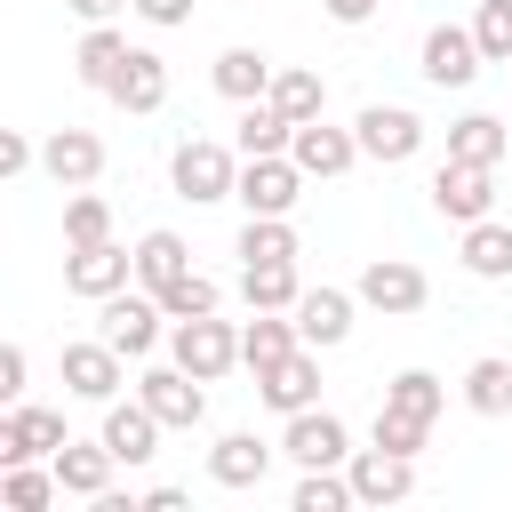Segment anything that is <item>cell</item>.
<instances>
[{"label":"cell","mask_w":512,"mask_h":512,"mask_svg":"<svg viewBox=\"0 0 512 512\" xmlns=\"http://www.w3.org/2000/svg\"><path fill=\"white\" fill-rule=\"evenodd\" d=\"M464 272L472 280H512V224H496V216L464 224Z\"/></svg>","instance_id":"83f0119b"},{"label":"cell","mask_w":512,"mask_h":512,"mask_svg":"<svg viewBox=\"0 0 512 512\" xmlns=\"http://www.w3.org/2000/svg\"><path fill=\"white\" fill-rule=\"evenodd\" d=\"M352 312H360L352 288H304V296H296V336H304L312 352H336V344L352 336Z\"/></svg>","instance_id":"2e32d148"},{"label":"cell","mask_w":512,"mask_h":512,"mask_svg":"<svg viewBox=\"0 0 512 512\" xmlns=\"http://www.w3.org/2000/svg\"><path fill=\"white\" fill-rule=\"evenodd\" d=\"M256 392H264V408H280V416H296V408H320V352H312V344H296L288 360L256 368Z\"/></svg>","instance_id":"5bb4252c"},{"label":"cell","mask_w":512,"mask_h":512,"mask_svg":"<svg viewBox=\"0 0 512 512\" xmlns=\"http://www.w3.org/2000/svg\"><path fill=\"white\" fill-rule=\"evenodd\" d=\"M64 8H72L80 24H112V16H120V8H136V0H64Z\"/></svg>","instance_id":"ee69618b"},{"label":"cell","mask_w":512,"mask_h":512,"mask_svg":"<svg viewBox=\"0 0 512 512\" xmlns=\"http://www.w3.org/2000/svg\"><path fill=\"white\" fill-rule=\"evenodd\" d=\"M136 400H144V408H152L168 432H192V424L208 416L200 376H192V368H176V360H168V368H144V376H136Z\"/></svg>","instance_id":"9c48e42d"},{"label":"cell","mask_w":512,"mask_h":512,"mask_svg":"<svg viewBox=\"0 0 512 512\" xmlns=\"http://www.w3.org/2000/svg\"><path fill=\"white\" fill-rule=\"evenodd\" d=\"M352 496L360 504H400L416 496V456H392V448H352Z\"/></svg>","instance_id":"ac0fdd59"},{"label":"cell","mask_w":512,"mask_h":512,"mask_svg":"<svg viewBox=\"0 0 512 512\" xmlns=\"http://www.w3.org/2000/svg\"><path fill=\"white\" fill-rule=\"evenodd\" d=\"M0 400H24V344H0Z\"/></svg>","instance_id":"b9f144b4"},{"label":"cell","mask_w":512,"mask_h":512,"mask_svg":"<svg viewBox=\"0 0 512 512\" xmlns=\"http://www.w3.org/2000/svg\"><path fill=\"white\" fill-rule=\"evenodd\" d=\"M472 40H480V56H488V64H512V0H480Z\"/></svg>","instance_id":"ab89813d"},{"label":"cell","mask_w":512,"mask_h":512,"mask_svg":"<svg viewBox=\"0 0 512 512\" xmlns=\"http://www.w3.org/2000/svg\"><path fill=\"white\" fill-rule=\"evenodd\" d=\"M504 120L496 112H464V120H448V160H480V168H496L504 160Z\"/></svg>","instance_id":"f546056e"},{"label":"cell","mask_w":512,"mask_h":512,"mask_svg":"<svg viewBox=\"0 0 512 512\" xmlns=\"http://www.w3.org/2000/svg\"><path fill=\"white\" fill-rule=\"evenodd\" d=\"M96 240H112V208L80 184V192L64 200V248H96Z\"/></svg>","instance_id":"8d00e7d4"},{"label":"cell","mask_w":512,"mask_h":512,"mask_svg":"<svg viewBox=\"0 0 512 512\" xmlns=\"http://www.w3.org/2000/svg\"><path fill=\"white\" fill-rule=\"evenodd\" d=\"M48 464H56L64 496H88V504H96V496H112V464H120V456H112L104 440H64Z\"/></svg>","instance_id":"44dd1931"},{"label":"cell","mask_w":512,"mask_h":512,"mask_svg":"<svg viewBox=\"0 0 512 512\" xmlns=\"http://www.w3.org/2000/svg\"><path fill=\"white\" fill-rule=\"evenodd\" d=\"M280 456H296L304 472H312V464H352V432H344V416H328V408H296L288 432H280Z\"/></svg>","instance_id":"4fadbf2b"},{"label":"cell","mask_w":512,"mask_h":512,"mask_svg":"<svg viewBox=\"0 0 512 512\" xmlns=\"http://www.w3.org/2000/svg\"><path fill=\"white\" fill-rule=\"evenodd\" d=\"M128 32L120 24H88L80 32V48H72V72H80V88H96V96H112V80H120V64H128Z\"/></svg>","instance_id":"d6986e66"},{"label":"cell","mask_w":512,"mask_h":512,"mask_svg":"<svg viewBox=\"0 0 512 512\" xmlns=\"http://www.w3.org/2000/svg\"><path fill=\"white\" fill-rule=\"evenodd\" d=\"M168 184H176V200H192V208H208V200H232V184H240V144L184 136V144L168 152Z\"/></svg>","instance_id":"6da1fadb"},{"label":"cell","mask_w":512,"mask_h":512,"mask_svg":"<svg viewBox=\"0 0 512 512\" xmlns=\"http://www.w3.org/2000/svg\"><path fill=\"white\" fill-rule=\"evenodd\" d=\"M296 296H304L296 264H240V304L248 312H296Z\"/></svg>","instance_id":"4316f807"},{"label":"cell","mask_w":512,"mask_h":512,"mask_svg":"<svg viewBox=\"0 0 512 512\" xmlns=\"http://www.w3.org/2000/svg\"><path fill=\"white\" fill-rule=\"evenodd\" d=\"M480 40H472V24H432L424 32V48H416V72L432 80V88H472L480 80Z\"/></svg>","instance_id":"8992f818"},{"label":"cell","mask_w":512,"mask_h":512,"mask_svg":"<svg viewBox=\"0 0 512 512\" xmlns=\"http://www.w3.org/2000/svg\"><path fill=\"white\" fill-rule=\"evenodd\" d=\"M112 104H120V112H160V104H168V64H160L152 48H128V64H120V80H112Z\"/></svg>","instance_id":"cb8c5ba5"},{"label":"cell","mask_w":512,"mask_h":512,"mask_svg":"<svg viewBox=\"0 0 512 512\" xmlns=\"http://www.w3.org/2000/svg\"><path fill=\"white\" fill-rule=\"evenodd\" d=\"M272 72H280V64H272L264 48H224V56L208 64V80H216L224 104H256V96H272Z\"/></svg>","instance_id":"7402d4cb"},{"label":"cell","mask_w":512,"mask_h":512,"mask_svg":"<svg viewBox=\"0 0 512 512\" xmlns=\"http://www.w3.org/2000/svg\"><path fill=\"white\" fill-rule=\"evenodd\" d=\"M32 160H40V144H32L24 128H0V176H24Z\"/></svg>","instance_id":"60d3db41"},{"label":"cell","mask_w":512,"mask_h":512,"mask_svg":"<svg viewBox=\"0 0 512 512\" xmlns=\"http://www.w3.org/2000/svg\"><path fill=\"white\" fill-rule=\"evenodd\" d=\"M184 272H192V248H184L176 232H144V240H136V280H144L152 296H160L168 280H184Z\"/></svg>","instance_id":"1f68e13d"},{"label":"cell","mask_w":512,"mask_h":512,"mask_svg":"<svg viewBox=\"0 0 512 512\" xmlns=\"http://www.w3.org/2000/svg\"><path fill=\"white\" fill-rule=\"evenodd\" d=\"M40 168H48L64 192H80V184H96V176H104V144H96L88 128H56V136L40 144Z\"/></svg>","instance_id":"ffe728a7"},{"label":"cell","mask_w":512,"mask_h":512,"mask_svg":"<svg viewBox=\"0 0 512 512\" xmlns=\"http://www.w3.org/2000/svg\"><path fill=\"white\" fill-rule=\"evenodd\" d=\"M264 472H272V448H264L256 432H224V440L208 448V480H216V488H264Z\"/></svg>","instance_id":"603a6c76"},{"label":"cell","mask_w":512,"mask_h":512,"mask_svg":"<svg viewBox=\"0 0 512 512\" xmlns=\"http://www.w3.org/2000/svg\"><path fill=\"white\" fill-rule=\"evenodd\" d=\"M320 8H328V16H336V24H368V16H376V8H384V0H320Z\"/></svg>","instance_id":"f6af8a7d"},{"label":"cell","mask_w":512,"mask_h":512,"mask_svg":"<svg viewBox=\"0 0 512 512\" xmlns=\"http://www.w3.org/2000/svg\"><path fill=\"white\" fill-rule=\"evenodd\" d=\"M240 264H296V224L288 216H248L240 224Z\"/></svg>","instance_id":"d590c367"},{"label":"cell","mask_w":512,"mask_h":512,"mask_svg":"<svg viewBox=\"0 0 512 512\" xmlns=\"http://www.w3.org/2000/svg\"><path fill=\"white\" fill-rule=\"evenodd\" d=\"M240 160H272V152H288L296 144V120L272 104V96H256V104H240Z\"/></svg>","instance_id":"d4e9b609"},{"label":"cell","mask_w":512,"mask_h":512,"mask_svg":"<svg viewBox=\"0 0 512 512\" xmlns=\"http://www.w3.org/2000/svg\"><path fill=\"white\" fill-rule=\"evenodd\" d=\"M376 448L424 456V448H432V424H424V416H400V408H376Z\"/></svg>","instance_id":"f35d334b"},{"label":"cell","mask_w":512,"mask_h":512,"mask_svg":"<svg viewBox=\"0 0 512 512\" xmlns=\"http://www.w3.org/2000/svg\"><path fill=\"white\" fill-rule=\"evenodd\" d=\"M56 496H64L56 464H0V504L8 512H48Z\"/></svg>","instance_id":"4dcf8cb0"},{"label":"cell","mask_w":512,"mask_h":512,"mask_svg":"<svg viewBox=\"0 0 512 512\" xmlns=\"http://www.w3.org/2000/svg\"><path fill=\"white\" fill-rule=\"evenodd\" d=\"M160 320H168V312H160V296H152V288H144V296H128V288H120V296H104V304H96V336H104L112 352H128V360H144V352L160 344Z\"/></svg>","instance_id":"5b68a950"},{"label":"cell","mask_w":512,"mask_h":512,"mask_svg":"<svg viewBox=\"0 0 512 512\" xmlns=\"http://www.w3.org/2000/svg\"><path fill=\"white\" fill-rule=\"evenodd\" d=\"M216 304H224V288H216L208 272H184V280L160 288V312H168V320H200V312H216Z\"/></svg>","instance_id":"74e56055"},{"label":"cell","mask_w":512,"mask_h":512,"mask_svg":"<svg viewBox=\"0 0 512 512\" xmlns=\"http://www.w3.org/2000/svg\"><path fill=\"white\" fill-rule=\"evenodd\" d=\"M160 432H168V424H160L144 400H104V432H96V440H104L120 464H152V456H160Z\"/></svg>","instance_id":"e0dca14e"},{"label":"cell","mask_w":512,"mask_h":512,"mask_svg":"<svg viewBox=\"0 0 512 512\" xmlns=\"http://www.w3.org/2000/svg\"><path fill=\"white\" fill-rule=\"evenodd\" d=\"M432 208H440L448 224H480V216L496 208V168H480V160H440V168H432Z\"/></svg>","instance_id":"52a82bcc"},{"label":"cell","mask_w":512,"mask_h":512,"mask_svg":"<svg viewBox=\"0 0 512 512\" xmlns=\"http://www.w3.org/2000/svg\"><path fill=\"white\" fill-rule=\"evenodd\" d=\"M168 360L192 368L200 384H216L224 368H240V328L216 320V312H200V320H168Z\"/></svg>","instance_id":"7a4b0ae2"},{"label":"cell","mask_w":512,"mask_h":512,"mask_svg":"<svg viewBox=\"0 0 512 512\" xmlns=\"http://www.w3.org/2000/svg\"><path fill=\"white\" fill-rule=\"evenodd\" d=\"M272 104L304 128V120H320V112H328V80H320L312 64H280V72H272Z\"/></svg>","instance_id":"f1b7e54d"},{"label":"cell","mask_w":512,"mask_h":512,"mask_svg":"<svg viewBox=\"0 0 512 512\" xmlns=\"http://www.w3.org/2000/svg\"><path fill=\"white\" fill-rule=\"evenodd\" d=\"M384 408H400V416H424V424H440V408H448V384H440L432 368H400V376L384 384Z\"/></svg>","instance_id":"d6a6232c"},{"label":"cell","mask_w":512,"mask_h":512,"mask_svg":"<svg viewBox=\"0 0 512 512\" xmlns=\"http://www.w3.org/2000/svg\"><path fill=\"white\" fill-rule=\"evenodd\" d=\"M128 280H136V248H120V240H96V248H72V256H64V288L88 296V304L120 296Z\"/></svg>","instance_id":"8fae6325"},{"label":"cell","mask_w":512,"mask_h":512,"mask_svg":"<svg viewBox=\"0 0 512 512\" xmlns=\"http://www.w3.org/2000/svg\"><path fill=\"white\" fill-rule=\"evenodd\" d=\"M304 336H296V312H248V328H240V368H272V360H288Z\"/></svg>","instance_id":"484cf974"},{"label":"cell","mask_w":512,"mask_h":512,"mask_svg":"<svg viewBox=\"0 0 512 512\" xmlns=\"http://www.w3.org/2000/svg\"><path fill=\"white\" fill-rule=\"evenodd\" d=\"M288 160H296L304 176H344V168H352V160H368V152H360V128H328V112H320V120H304V128H296Z\"/></svg>","instance_id":"9a60e30c"},{"label":"cell","mask_w":512,"mask_h":512,"mask_svg":"<svg viewBox=\"0 0 512 512\" xmlns=\"http://www.w3.org/2000/svg\"><path fill=\"white\" fill-rule=\"evenodd\" d=\"M344 504H360L352 496V472L344 464H312L296 488H288V512H344Z\"/></svg>","instance_id":"836d02e7"},{"label":"cell","mask_w":512,"mask_h":512,"mask_svg":"<svg viewBox=\"0 0 512 512\" xmlns=\"http://www.w3.org/2000/svg\"><path fill=\"white\" fill-rule=\"evenodd\" d=\"M464 408L472 416H512V360H496V352L472 360L464 368Z\"/></svg>","instance_id":"e575fe53"},{"label":"cell","mask_w":512,"mask_h":512,"mask_svg":"<svg viewBox=\"0 0 512 512\" xmlns=\"http://www.w3.org/2000/svg\"><path fill=\"white\" fill-rule=\"evenodd\" d=\"M56 368H64V392H72V400H96V408H104V400H120V384H128V352H112L104 336L64 344V360H56Z\"/></svg>","instance_id":"ba28073f"},{"label":"cell","mask_w":512,"mask_h":512,"mask_svg":"<svg viewBox=\"0 0 512 512\" xmlns=\"http://www.w3.org/2000/svg\"><path fill=\"white\" fill-rule=\"evenodd\" d=\"M360 152L368 160H384V168H400V160H416L424 152V120L408 112V104H360Z\"/></svg>","instance_id":"30bf717a"},{"label":"cell","mask_w":512,"mask_h":512,"mask_svg":"<svg viewBox=\"0 0 512 512\" xmlns=\"http://www.w3.org/2000/svg\"><path fill=\"white\" fill-rule=\"evenodd\" d=\"M64 440H72V432H64V416H56V408L16 400V408L0 416V464H48Z\"/></svg>","instance_id":"7c38bea8"},{"label":"cell","mask_w":512,"mask_h":512,"mask_svg":"<svg viewBox=\"0 0 512 512\" xmlns=\"http://www.w3.org/2000/svg\"><path fill=\"white\" fill-rule=\"evenodd\" d=\"M304 168L288 160V152H272V160H240V184H232V200L248 208V216H288L296 200H304Z\"/></svg>","instance_id":"277c9868"},{"label":"cell","mask_w":512,"mask_h":512,"mask_svg":"<svg viewBox=\"0 0 512 512\" xmlns=\"http://www.w3.org/2000/svg\"><path fill=\"white\" fill-rule=\"evenodd\" d=\"M352 296H360L368 312H384V320H408V312H424L432 280H424L408 256H368V264H360V280H352Z\"/></svg>","instance_id":"3957f363"},{"label":"cell","mask_w":512,"mask_h":512,"mask_svg":"<svg viewBox=\"0 0 512 512\" xmlns=\"http://www.w3.org/2000/svg\"><path fill=\"white\" fill-rule=\"evenodd\" d=\"M136 16L168 32V24H192V0H136Z\"/></svg>","instance_id":"7bdbcfd3"}]
</instances>
